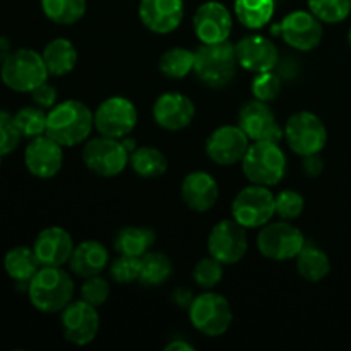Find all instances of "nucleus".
<instances>
[{"label":"nucleus","instance_id":"1a4fd4ad","mask_svg":"<svg viewBox=\"0 0 351 351\" xmlns=\"http://www.w3.org/2000/svg\"><path fill=\"white\" fill-rule=\"evenodd\" d=\"M285 139L298 156L319 154L328 143V129L315 113L297 112L288 119L285 125Z\"/></svg>","mask_w":351,"mask_h":351},{"label":"nucleus","instance_id":"a211bd4d","mask_svg":"<svg viewBox=\"0 0 351 351\" xmlns=\"http://www.w3.org/2000/svg\"><path fill=\"white\" fill-rule=\"evenodd\" d=\"M24 165L33 177L53 178L64 167V146L47 134L34 137L24 149Z\"/></svg>","mask_w":351,"mask_h":351},{"label":"nucleus","instance_id":"09e8293b","mask_svg":"<svg viewBox=\"0 0 351 351\" xmlns=\"http://www.w3.org/2000/svg\"><path fill=\"white\" fill-rule=\"evenodd\" d=\"M2 158H3V156H0V167H2Z\"/></svg>","mask_w":351,"mask_h":351},{"label":"nucleus","instance_id":"412c9836","mask_svg":"<svg viewBox=\"0 0 351 351\" xmlns=\"http://www.w3.org/2000/svg\"><path fill=\"white\" fill-rule=\"evenodd\" d=\"M184 0H141V23L149 31L168 34L177 29L184 19Z\"/></svg>","mask_w":351,"mask_h":351},{"label":"nucleus","instance_id":"7c9ffc66","mask_svg":"<svg viewBox=\"0 0 351 351\" xmlns=\"http://www.w3.org/2000/svg\"><path fill=\"white\" fill-rule=\"evenodd\" d=\"M86 0H41V10L55 24L71 26L84 17Z\"/></svg>","mask_w":351,"mask_h":351},{"label":"nucleus","instance_id":"c9c22d12","mask_svg":"<svg viewBox=\"0 0 351 351\" xmlns=\"http://www.w3.org/2000/svg\"><path fill=\"white\" fill-rule=\"evenodd\" d=\"M223 266L225 264L219 263L213 256L199 261L194 267V273H192L195 285L204 288V290H213L215 287H218L223 280Z\"/></svg>","mask_w":351,"mask_h":351},{"label":"nucleus","instance_id":"c756f323","mask_svg":"<svg viewBox=\"0 0 351 351\" xmlns=\"http://www.w3.org/2000/svg\"><path fill=\"white\" fill-rule=\"evenodd\" d=\"M274 0H235V16L249 29L267 26L274 16Z\"/></svg>","mask_w":351,"mask_h":351},{"label":"nucleus","instance_id":"a878e982","mask_svg":"<svg viewBox=\"0 0 351 351\" xmlns=\"http://www.w3.org/2000/svg\"><path fill=\"white\" fill-rule=\"evenodd\" d=\"M41 267L40 261H38L36 254H34L33 247H14L3 257V269L9 274L10 280L16 281L17 285L26 288L29 287V281L38 269Z\"/></svg>","mask_w":351,"mask_h":351},{"label":"nucleus","instance_id":"2f4dec72","mask_svg":"<svg viewBox=\"0 0 351 351\" xmlns=\"http://www.w3.org/2000/svg\"><path fill=\"white\" fill-rule=\"evenodd\" d=\"M173 273L171 261L161 252H147L141 257L139 283L144 287H160L167 283Z\"/></svg>","mask_w":351,"mask_h":351},{"label":"nucleus","instance_id":"4468645a","mask_svg":"<svg viewBox=\"0 0 351 351\" xmlns=\"http://www.w3.org/2000/svg\"><path fill=\"white\" fill-rule=\"evenodd\" d=\"M62 335L75 346L93 343L99 331V314L95 305L84 300H72L60 312Z\"/></svg>","mask_w":351,"mask_h":351},{"label":"nucleus","instance_id":"f3484780","mask_svg":"<svg viewBox=\"0 0 351 351\" xmlns=\"http://www.w3.org/2000/svg\"><path fill=\"white\" fill-rule=\"evenodd\" d=\"M192 27L201 43L228 41L233 29L232 12L223 3L209 0L197 7L192 17Z\"/></svg>","mask_w":351,"mask_h":351},{"label":"nucleus","instance_id":"f704fd0d","mask_svg":"<svg viewBox=\"0 0 351 351\" xmlns=\"http://www.w3.org/2000/svg\"><path fill=\"white\" fill-rule=\"evenodd\" d=\"M308 10L321 23L338 24L351 14V0H307Z\"/></svg>","mask_w":351,"mask_h":351},{"label":"nucleus","instance_id":"393cba45","mask_svg":"<svg viewBox=\"0 0 351 351\" xmlns=\"http://www.w3.org/2000/svg\"><path fill=\"white\" fill-rule=\"evenodd\" d=\"M45 65L50 75L55 77H62V75L71 74L77 65V50H75L74 43L67 38H55L41 51Z\"/></svg>","mask_w":351,"mask_h":351},{"label":"nucleus","instance_id":"2eb2a0df","mask_svg":"<svg viewBox=\"0 0 351 351\" xmlns=\"http://www.w3.org/2000/svg\"><path fill=\"white\" fill-rule=\"evenodd\" d=\"M249 147L250 139L239 125L218 127L206 139V154L213 163L221 167L242 163Z\"/></svg>","mask_w":351,"mask_h":351},{"label":"nucleus","instance_id":"37998d69","mask_svg":"<svg viewBox=\"0 0 351 351\" xmlns=\"http://www.w3.org/2000/svg\"><path fill=\"white\" fill-rule=\"evenodd\" d=\"M324 170V161L319 154H311V156H304V171L308 177H319Z\"/></svg>","mask_w":351,"mask_h":351},{"label":"nucleus","instance_id":"58836bf2","mask_svg":"<svg viewBox=\"0 0 351 351\" xmlns=\"http://www.w3.org/2000/svg\"><path fill=\"white\" fill-rule=\"evenodd\" d=\"M141 273V259L132 256H122L119 254L115 261L110 266V276L113 281L120 285H130L134 281H139Z\"/></svg>","mask_w":351,"mask_h":351},{"label":"nucleus","instance_id":"39448f33","mask_svg":"<svg viewBox=\"0 0 351 351\" xmlns=\"http://www.w3.org/2000/svg\"><path fill=\"white\" fill-rule=\"evenodd\" d=\"M43 57L31 48L12 50L7 60L0 65V79L16 93H31L48 79Z\"/></svg>","mask_w":351,"mask_h":351},{"label":"nucleus","instance_id":"4c0bfd02","mask_svg":"<svg viewBox=\"0 0 351 351\" xmlns=\"http://www.w3.org/2000/svg\"><path fill=\"white\" fill-rule=\"evenodd\" d=\"M281 93V79L274 71L261 72L256 74L252 81V95L259 101L271 103L280 96Z\"/></svg>","mask_w":351,"mask_h":351},{"label":"nucleus","instance_id":"7ed1b4c3","mask_svg":"<svg viewBox=\"0 0 351 351\" xmlns=\"http://www.w3.org/2000/svg\"><path fill=\"white\" fill-rule=\"evenodd\" d=\"M195 64L194 72L199 81L209 88H225L233 81L239 67L235 45L230 41L221 43H201L194 51Z\"/></svg>","mask_w":351,"mask_h":351},{"label":"nucleus","instance_id":"8fccbe9b","mask_svg":"<svg viewBox=\"0 0 351 351\" xmlns=\"http://www.w3.org/2000/svg\"><path fill=\"white\" fill-rule=\"evenodd\" d=\"M0 82H2V79H0Z\"/></svg>","mask_w":351,"mask_h":351},{"label":"nucleus","instance_id":"e433bc0d","mask_svg":"<svg viewBox=\"0 0 351 351\" xmlns=\"http://www.w3.org/2000/svg\"><path fill=\"white\" fill-rule=\"evenodd\" d=\"M274 208H276V216L290 221L300 218L305 209V199L297 191H281L274 197Z\"/></svg>","mask_w":351,"mask_h":351},{"label":"nucleus","instance_id":"20e7f679","mask_svg":"<svg viewBox=\"0 0 351 351\" xmlns=\"http://www.w3.org/2000/svg\"><path fill=\"white\" fill-rule=\"evenodd\" d=\"M242 170L250 184L274 187L287 173V156L280 143L257 141L250 144L242 160Z\"/></svg>","mask_w":351,"mask_h":351},{"label":"nucleus","instance_id":"f03ea898","mask_svg":"<svg viewBox=\"0 0 351 351\" xmlns=\"http://www.w3.org/2000/svg\"><path fill=\"white\" fill-rule=\"evenodd\" d=\"M74 281L62 266H41L31 278L27 297L41 314H60L74 298Z\"/></svg>","mask_w":351,"mask_h":351},{"label":"nucleus","instance_id":"ea45409f","mask_svg":"<svg viewBox=\"0 0 351 351\" xmlns=\"http://www.w3.org/2000/svg\"><path fill=\"white\" fill-rule=\"evenodd\" d=\"M110 297V283L101 276V274H96V276L84 278V283L81 287V300L88 302V304L95 305L96 308L101 307Z\"/></svg>","mask_w":351,"mask_h":351},{"label":"nucleus","instance_id":"f257e3e1","mask_svg":"<svg viewBox=\"0 0 351 351\" xmlns=\"http://www.w3.org/2000/svg\"><path fill=\"white\" fill-rule=\"evenodd\" d=\"M95 129V113L79 99H65L48 110L47 136L64 147L86 143Z\"/></svg>","mask_w":351,"mask_h":351},{"label":"nucleus","instance_id":"4be33fe9","mask_svg":"<svg viewBox=\"0 0 351 351\" xmlns=\"http://www.w3.org/2000/svg\"><path fill=\"white\" fill-rule=\"evenodd\" d=\"M74 247L72 235L62 226L41 230L33 243V250L41 266H64L71 259Z\"/></svg>","mask_w":351,"mask_h":351},{"label":"nucleus","instance_id":"79ce46f5","mask_svg":"<svg viewBox=\"0 0 351 351\" xmlns=\"http://www.w3.org/2000/svg\"><path fill=\"white\" fill-rule=\"evenodd\" d=\"M31 99H33L34 105L48 112V110H51L57 105V89L45 81L43 84H40L38 88H34L33 91H31Z\"/></svg>","mask_w":351,"mask_h":351},{"label":"nucleus","instance_id":"5701e85b","mask_svg":"<svg viewBox=\"0 0 351 351\" xmlns=\"http://www.w3.org/2000/svg\"><path fill=\"white\" fill-rule=\"evenodd\" d=\"M184 204L195 213H206L216 206L219 199V185L211 173L202 170L191 171L184 177L180 187Z\"/></svg>","mask_w":351,"mask_h":351},{"label":"nucleus","instance_id":"0eeeda50","mask_svg":"<svg viewBox=\"0 0 351 351\" xmlns=\"http://www.w3.org/2000/svg\"><path fill=\"white\" fill-rule=\"evenodd\" d=\"M130 153L122 139L98 136L89 139L82 147V161L91 173L103 178L119 177L129 165Z\"/></svg>","mask_w":351,"mask_h":351},{"label":"nucleus","instance_id":"c85d7f7f","mask_svg":"<svg viewBox=\"0 0 351 351\" xmlns=\"http://www.w3.org/2000/svg\"><path fill=\"white\" fill-rule=\"evenodd\" d=\"M129 165L143 178H158L168 170L167 156L154 146L136 147V151L130 153Z\"/></svg>","mask_w":351,"mask_h":351},{"label":"nucleus","instance_id":"f8f14e48","mask_svg":"<svg viewBox=\"0 0 351 351\" xmlns=\"http://www.w3.org/2000/svg\"><path fill=\"white\" fill-rule=\"evenodd\" d=\"M245 230V226H242L233 218L216 223L208 237L209 256L218 259L225 266L240 263L249 249Z\"/></svg>","mask_w":351,"mask_h":351},{"label":"nucleus","instance_id":"a19ab883","mask_svg":"<svg viewBox=\"0 0 351 351\" xmlns=\"http://www.w3.org/2000/svg\"><path fill=\"white\" fill-rule=\"evenodd\" d=\"M21 139H23V136H21L16 122H14V115L0 110V156H7L12 151H16Z\"/></svg>","mask_w":351,"mask_h":351},{"label":"nucleus","instance_id":"bb28decb","mask_svg":"<svg viewBox=\"0 0 351 351\" xmlns=\"http://www.w3.org/2000/svg\"><path fill=\"white\" fill-rule=\"evenodd\" d=\"M156 242V233L147 226H125L115 237V250L122 256L143 257L153 249Z\"/></svg>","mask_w":351,"mask_h":351},{"label":"nucleus","instance_id":"a18cd8bd","mask_svg":"<svg viewBox=\"0 0 351 351\" xmlns=\"http://www.w3.org/2000/svg\"><path fill=\"white\" fill-rule=\"evenodd\" d=\"M12 53V45H10V40L5 36H0V65L7 60V57Z\"/></svg>","mask_w":351,"mask_h":351},{"label":"nucleus","instance_id":"49530a36","mask_svg":"<svg viewBox=\"0 0 351 351\" xmlns=\"http://www.w3.org/2000/svg\"><path fill=\"white\" fill-rule=\"evenodd\" d=\"M175 300L178 302V305H182V307H191L192 300H194V297H192L191 291L187 290H177L175 291Z\"/></svg>","mask_w":351,"mask_h":351},{"label":"nucleus","instance_id":"6ab92c4d","mask_svg":"<svg viewBox=\"0 0 351 351\" xmlns=\"http://www.w3.org/2000/svg\"><path fill=\"white\" fill-rule=\"evenodd\" d=\"M195 117V106L182 93H163L153 105V119L163 130L178 132L187 129Z\"/></svg>","mask_w":351,"mask_h":351},{"label":"nucleus","instance_id":"473e14b6","mask_svg":"<svg viewBox=\"0 0 351 351\" xmlns=\"http://www.w3.org/2000/svg\"><path fill=\"white\" fill-rule=\"evenodd\" d=\"M195 53L184 47H175L165 51L160 58L161 74L168 79H184L194 72Z\"/></svg>","mask_w":351,"mask_h":351},{"label":"nucleus","instance_id":"b1692460","mask_svg":"<svg viewBox=\"0 0 351 351\" xmlns=\"http://www.w3.org/2000/svg\"><path fill=\"white\" fill-rule=\"evenodd\" d=\"M108 249L96 240H84L75 245L74 252L69 259L72 273L79 278H91L101 274L108 267Z\"/></svg>","mask_w":351,"mask_h":351},{"label":"nucleus","instance_id":"72a5a7b5","mask_svg":"<svg viewBox=\"0 0 351 351\" xmlns=\"http://www.w3.org/2000/svg\"><path fill=\"white\" fill-rule=\"evenodd\" d=\"M48 112L40 106H24L19 112L14 113V122L19 129L21 136L27 139H34L38 136L47 134Z\"/></svg>","mask_w":351,"mask_h":351},{"label":"nucleus","instance_id":"ddd939ff","mask_svg":"<svg viewBox=\"0 0 351 351\" xmlns=\"http://www.w3.org/2000/svg\"><path fill=\"white\" fill-rule=\"evenodd\" d=\"M274 31L281 34L285 43L298 51H312L321 45L324 27L311 10H293L283 17Z\"/></svg>","mask_w":351,"mask_h":351},{"label":"nucleus","instance_id":"423d86ee","mask_svg":"<svg viewBox=\"0 0 351 351\" xmlns=\"http://www.w3.org/2000/svg\"><path fill=\"white\" fill-rule=\"evenodd\" d=\"M189 319L194 329L209 338L226 335L233 322L232 305L223 295L206 291L197 295L189 307Z\"/></svg>","mask_w":351,"mask_h":351},{"label":"nucleus","instance_id":"9d476101","mask_svg":"<svg viewBox=\"0 0 351 351\" xmlns=\"http://www.w3.org/2000/svg\"><path fill=\"white\" fill-rule=\"evenodd\" d=\"M305 247V237L297 226L283 221H269L261 228L257 235V249L266 259L290 261L300 254Z\"/></svg>","mask_w":351,"mask_h":351},{"label":"nucleus","instance_id":"cd10ccee","mask_svg":"<svg viewBox=\"0 0 351 351\" xmlns=\"http://www.w3.org/2000/svg\"><path fill=\"white\" fill-rule=\"evenodd\" d=\"M297 271L304 280L311 283H319L331 273V261L329 256L322 249L315 245L305 243L304 249L300 250L297 257Z\"/></svg>","mask_w":351,"mask_h":351},{"label":"nucleus","instance_id":"9b49d317","mask_svg":"<svg viewBox=\"0 0 351 351\" xmlns=\"http://www.w3.org/2000/svg\"><path fill=\"white\" fill-rule=\"evenodd\" d=\"M139 113L136 105L123 96H112L98 105L95 112V129L99 136L122 139L137 125Z\"/></svg>","mask_w":351,"mask_h":351},{"label":"nucleus","instance_id":"aec40b11","mask_svg":"<svg viewBox=\"0 0 351 351\" xmlns=\"http://www.w3.org/2000/svg\"><path fill=\"white\" fill-rule=\"evenodd\" d=\"M235 53L240 67L254 74L274 71L280 62L276 45L273 43V40L261 34H249L242 38L235 45Z\"/></svg>","mask_w":351,"mask_h":351},{"label":"nucleus","instance_id":"6e6552de","mask_svg":"<svg viewBox=\"0 0 351 351\" xmlns=\"http://www.w3.org/2000/svg\"><path fill=\"white\" fill-rule=\"evenodd\" d=\"M274 197L266 185L250 184L235 195L232 202L233 219L245 228H263L276 216Z\"/></svg>","mask_w":351,"mask_h":351},{"label":"nucleus","instance_id":"c03bdc74","mask_svg":"<svg viewBox=\"0 0 351 351\" xmlns=\"http://www.w3.org/2000/svg\"><path fill=\"white\" fill-rule=\"evenodd\" d=\"M165 351H194V346L184 339H173L165 346Z\"/></svg>","mask_w":351,"mask_h":351},{"label":"nucleus","instance_id":"dca6fc26","mask_svg":"<svg viewBox=\"0 0 351 351\" xmlns=\"http://www.w3.org/2000/svg\"><path fill=\"white\" fill-rule=\"evenodd\" d=\"M239 127L254 143L257 141L280 143L285 137V129H281L278 123L273 108L256 98L240 108Z\"/></svg>","mask_w":351,"mask_h":351},{"label":"nucleus","instance_id":"de8ad7c7","mask_svg":"<svg viewBox=\"0 0 351 351\" xmlns=\"http://www.w3.org/2000/svg\"><path fill=\"white\" fill-rule=\"evenodd\" d=\"M348 45H350V48H351V27H350V31H348Z\"/></svg>","mask_w":351,"mask_h":351}]
</instances>
